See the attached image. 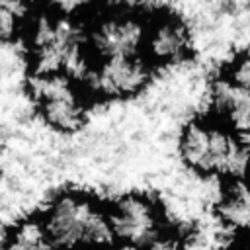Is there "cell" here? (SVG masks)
<instances>
[{"label": "cell", "mask_w": 250, "mask_h": 250, "mask_svg": "<svg viewBox=\"0 0 250 250\" xmlns=\"http://www.w3.org/2000/svg\"><path fill=\"white\" fill-rule=\"evenodd\" d=\"M178 154L184 166L209 180L227 184L250 176V145L215 115H195L180 131Z\"/></svg>", "instance_id": "1"}, {"label": "cell", "mask_w": 250, "mask_h": 250, "mask_svg": "<svg viewBox=\"0 0 250 250\" xmlns=\"http://www.w3.org/2000/svg\"><path fill=\"white\" fill-rule=\"evenodd\" d=\"M211 115L221 119L242 139H250V90L217 74L209 84Z\"/></svg>", "instance_id": "9"}, {"label": "cell", "mask_w": 250, "mask_h": 250, "mask_svg": "<svg viewBox=\"0 0 250 250\" xmlns=\"http://www.w3.org/2000/svg\"><path fill=\"white\" fill-rule=\"evenodd\" d=\"M221 250H250V234H234Z\"/></svg>", "instance_id": "15"}, {"label": "cell", "mask_w": 250, "mask_h": 250, "mask_svg": "<svg viewBox=\"0 0 250 250\" xmlns=\"http://www.w3.org/2000/svg\"><path fill=\"white\" fill-rule=\"evenodd\" d=\"M219 223L232 234H250V191L240 182L227 184L215 205Z\"/></svg>", "instance_id": "10"}, {"label": "cell", "mask_w": 250, "mask_h": 250, "mask_svg": "<svg viewBox=\"0 0 250 250\" xmlns=\"http://www.w3.org/2000/svg\"><path fill=\"white\" fill-rule=\"evenodd\" d=\"M39 219L57 250H102L113 242L107 205L86 191L57 193Z\"/></svg>", "instance_id": "2"}, {"label": "cell", "mask_w": 250, "mask_h": 250, "mask_svg": "<svg viewBox=\"0 0 250 250\" xmlns=\"http://www.w3.org/2000/svg\"><path fill=\"white\" fill-rule=\"evenodd\" d=\"M113 242L146 248L170 223L162 205L148 193L129 191L107 203Z\"/></svg>", "instance_id": "7"}, {"label": "cell", "mask_w": 250, "mask_h": 250, "mask_svg": "<svg viewBox=\"0 0 250 250\" xmlns=\"http://www.w3.org/2000/svg\"><path fill=\"white\" fill-rule=\"evenodd\" d=\"M146 250H188V236L174 225H168L148 246Z\"/></svg>", "instance_id": "14"}, {"label": "cell", "mask_w": 250, "mask_h": 250, "mask_svg": "<svg viewBox=\"0 0 250 250\" xmlns=\"http://www.w3.org/2000/svg\"><path fill=\"white\" fill-rule=\"evenodd\" d=\"M193 51V37L184 16L172 10H152L146 18L143 57L152 68L186 62Z\"/></svg>", "instance_id": "8"}, {"label": "cell", "mask_w": 250, "mask_h": 250, "mask_svg": "<svg viewBox=\"0 0 250 250\" xmlns=\"http://www.w3.org/2000/svg\"><path fill=\"white\" fill-rule=\"evenodd\" d=\"M148 12L131 6H109L86 23V43L92 61L143 55Z\"/></svg>", "instance_id": "4"}, {"label": "cell", "mask_w": 250, "mask_h": 250, "mask_svg": "<svg viewBox=\"0 0 250 250\" xmlns=\"http://www.w3.org/2000/svg\"><path fill=\"white\" fill-rule=\"evenodd\" d=\"M0 250H57L41 225V219H23L20 221L4 238Z\"/></svg>", "instance_id": "11"}, {"label": "cell", "mask_w": 250, "mask_h": 250, "mask_svg": "<svg viewBox=\"0 0 250 250\" xmlns=\"http://www.w3.org/2000/svg\"><path fill=\"white\" fill-rule=\"evenodd\" d=\"M27 90L43 121L59 133H76L88 117L82 84L66 74H29Z\"/></svg>", "instance_id": "5"}, {"label": "cell", "mask_w": 250, "mask_h": 250, "mask_svg": "<svg viewBox=\"0 0 250 250\" xmlns=\"http://www.w3.org/2000/svg\"><path fill=\"white\" fill-rule=\"evenodd\" d=\"M244 184H246V188H248V191H250V176L244 180Z\"/></svg>", "instance_id": "17"}, {"label": "cell", "mask_w": 250, "mask_h": 250, "mask_svg": "<svg viewBox=\"0 0 250 250\" xmlns=\"http://www.w3.org/2000/svg\"><path fill=\"white\" fill-rule=\"evenodd\" d=\"M31 74H66L82 80L92 64L86 29L70 14H41L31 27Z\"/></svg>", "instance_id": "3"}, {"label": "cell", "mask_w": 250, "mask_h": 250, "mask_svg": "<svg viewBox=\"0 0 250 250\" xmlns=\"http://www.w3.org/2000/svg\"><path fill=\"white\" fill-rule=\"evenodd\" d=\"M152 78H154L152 64L143 55H139V57L92 61L80 84L88 98L115 102V100L137 98L150 86Z\"/></svg>", "instance_id": "6"}, {"label": "cell", "mask_w": 250, "mask_h": 250, "mask_svg": "<svg viewBox=\"0 0 250 250\" xmlns=\"http://www.w3.org/2000/svg\"><path fill=\"white\" fill-rule=\"evenodd\" d=\"M219 74L225 76L229 82L250 90V47L234 53V57L223 66Z\"/></svg>", "instance_id": "13"}, {"label": "cell", "mask_w": 250, "mask_h": 250, "mask_svg": "<svg viewBox=\"0 0 250 250\" xmlns=\"http://www.w3.org/2000/svg\"><path fill=\"white\" fill-rule=\"evenodd\" d=\"M102 250H146V248H139V246H131V244H123V242H111Z\"/></svg>", "instance_id": "16"}, {"label": "cell", "mask_w": 250, "mask_h": 250, "mask_svg": "<svg viewBox=\"0 0 250 250\" xmlns=\"http://www.w3.org/2000/svg\"><path fill=\"white\" fill-rule=\"evenodd\" d=\"M29 6L21 2H0V41H14L21 29Z\"/></svg>", "instance_id": "12"}]
</instances>
